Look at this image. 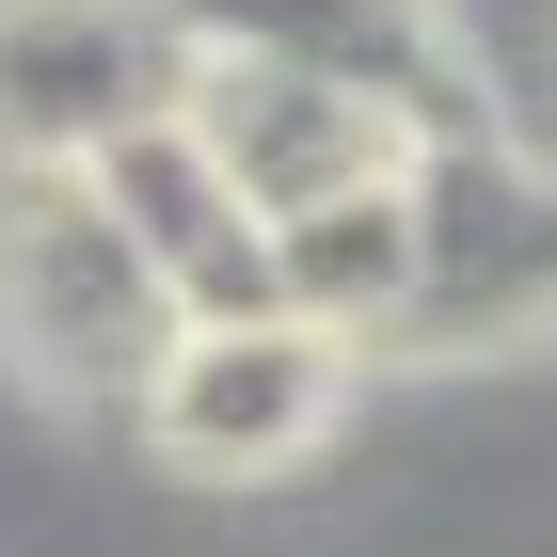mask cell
Instances as JSON below:
<instances>
[{"label": "cell", "mask_w": 557, "mask_h": 557, "mask_svg": "<svg viewBox=\"0 0 557 557\" xmlns=\"http://www.w3.org/2000/svg\"><path fill=\"white\" fill-rule=\"evenodd\" d=\"M191 335L128 223L96 208V175H0V350L33 367L64 414H144L160 350Z\"/></svg>", "instance_id": "obj_1"}, {"label": "cell", "mask_w": 557, "mask_h": 557, "mask_svg": "<svg viewBox=\"0 0 557 557\" xmlns=\"http://www.w3.org/2000/svg\"><path fill=\"white\" fill-rule=\"evenodd\" d=\"M398 208H414V271H398L383 350H510L557 319V175L542 160H510L494 128L414 144Z\"/></svg>", "instance_id": "obj_2"}, {"label": "cell", "mask_w": 557, "mask_h": 557, "mask_svg": "<svg viewBox=\"0 0 557 557\" xmlns=\"http://www.w3.org/2000/svg\"><path fill=\"white\" fill-rule=\"evenodd\" d=\"M175 0H0V175H96L128 128H175Z\"/></svg>", "instance_id": "obj_3"}, {"label": "cell", "mask_w": 557, "mask_h": 557, "mask_svg": "<svg viewBox=\"0 0 557 557\" xmlns=\"http://www.w3.org/2000/svg\"><path fill=\"white\" fill-rule=\"evenodd\" d=\"M350 414V335L319 319H191L144 383V446L175 478H287Z\"/></svg>", "instance_id": "obj_4"}, {"label": "cell", "mask_w": 557, "mask_h": 557, "mask_svg": "<svg viewBox=\"0 0 557 557\" xmlns=\"http://www.w3.org/2000/svg\"><path fill=\"white\" fill-rule=\"evenodd\" d=\"M175 33H191V48H223V64L335 81V96H367V112H398L414 144L494 128V96H478L462 33H446L430 0H175Z\"/></svg>", "instance_id": "obj_5"}, {"label": "cell", "mask_w": 557, "mask_h": 557, "mask_svg": "<svg viewBox=\"0 0 557 557\" xmlns=\"http://www.w3.org/2000/svg\"><path fill=\"white\" fill-rule=\"evenodd\" d=\"M175 128L208 144V175L256 223H302V208H335V191H383V175L414 160L398 112H367V96H335V81H287V64H223V48H191Z\"/></svg>", "instance_id": "obj_6"}, {"label": "cell", "mask_w": 557, "mask_h": 557, "mask_svg": "<svg viewBox=\"0 0 557 557\" xmlns=\"http://www.w3.org/2000/svg\"><path fill=\"white\" fill-rule=\"evenodd\" d=\"M96 208L128 223V256L160 271L175 319H287V302H271V223L208 175L191 128H128L112 160H96Z\"/></svg>", "instance_id": "obj_7"}, {"label": "cell", "mask_w": 557, "mask_h": 557, "mask_svg": "<svg viewBox=\"0 0 557 557\" xmlns=\"http://www.w3.org/2000/svg\"><path fill=\"white\" fill-rule=\"evenodd\" d=\"M398 175H414V160H398ZM398 175H383V191H335V208H302V223H271V302H287V319H319V335H383V319H398V271H414Z\"/></svg>", "instance_id": "obj_8"}]
</instances>
